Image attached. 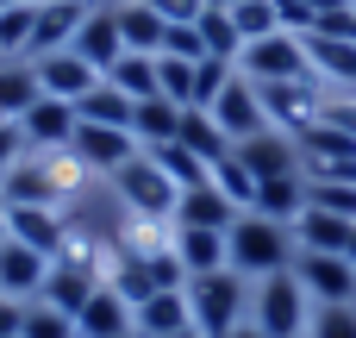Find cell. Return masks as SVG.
<instances>
[{"mask_svg":"<svg viewBox=\"0 0 356 338\" xmlns=\"http://www.w3.org/2000/svg\"><path fill=\"white\" fill-rule=\"evenodd\" d=\"M225 245H232V270L244 276V282H263V276H282V270H294V226H282V220H269V213H238V226L225 232Z\"/></svg>","mask_w":356,"mask_h":338,"instance_id":"1","label":"cell"},{"mask_svg":"<svg viewBox=\"0 0 356 338\" xmlns=\"http://www.w3.org/2000/svg\"><path fill=\"white\" fill-rule=\"evenodd\" d=\"M113 182V194H119V207L131 213V220H175V201H181V188H175V176L150 157V151H138L125 169H113L106 176Z\"/></svg>","mask_w":356,"mask_h":338,"instance_id":"2","label":"cell"},{"mask_svg":"<svg viewBox=\"0 0 356 338\" xmlns=\"http://www.w3.org/2000/svg\"><path fill=\"white\" fill-rule=\"evenodd\" d=\"M313 307H319V301L300 289V276H294V270L263 276V282L250 289V320H257L269 338H307V326H313Z\"/></svg>","mask_w":356,"mask_h":338,"instance_id":"3","label":"cell"},{"mask_svg":"<svg viewBox=\"0 0 356 338\" xmlns=\"http://www.w3.org/2000/svg\"><path fill=\"white\" fill-rule=\"evenodd\" d=\"M188 307H194V326L207 338H225L232 326H244V301H250V282L238 270H207V276H188Z\"/></svg>","mask_w":356,"mask_h":338,"instance_id":"4","label":"cell"},{"mask_svg":"<svg viewBox=\"0 0 356 338\" xmlns=\"http://www.w3.org/2000/svg\"><path fill=\"white\" fill-rule=\"evenodd\" d=\"M238 69H244L250 82H300V75H313L300 31H275V38L244 44V50H238Z\"/></svg>","mask_w":356,"mask_h":338,"instance_id":"5","label":"cell"},{"mask_svg":"<svg viewBox=\"0 0 356 338\" xmlns=\"http://www.w3.org/2000/svg\"><path fill=\"white\" fill-rule=\"evenodd\" d=\"M294 276H300V289H307L319 307L356 301V263L338 257V251H294Z\"/></svg>","mask_w":356,"mask_h":338,"instance_id":"6","label":"cell"},{"mask_svg":"<svg viewBox=\"0 0 356 338\" xmlns=\"http://www.w3.org/2000/svg\"><path fill=\"white\" fill-rule=\"evenodd\" d=\"M69 151L88 163V176H113V169H125L144 144L131 138V125H94V119H81L75 138H69Z\"/></svg>","mask_w":356,"mask_h":338,"instance_id":"7","label":"cell"},{"mask_svg":"<svg viewBox=\"0 0 356 338\" xmlns=\"http://www.w3.org/2000/svg\"><path fill=\"white\" fill-rule=\"evenodd\" d=\"M213 119H219V132L232 138V144H244V138H257V132H269V113H263V94H257V82L238 69L232 82H225V94L207 107Z\"/></svg>","mask_w":356,"mask_h":338,"instance_id":"8","label":"cell"},{"mask_svg":"<svg viewBox=\"0 0 356 338\" xmlns=\"http://www.w3.org/2000/svg\"><path fill=\"white\" fill-rule=\"evenodd\" d=\"M238 151V163L257 176V188L263 182H282V176H307L300 169V138H288V132H257V138H244V144H232Z\"/></svg>","mask_w":356,"mask_h":338,"instance_id":"9","label":"cell"},{"mask_svg":"<svg viewBox=\"0 0 356 338\" xmlns=\"http://www.w3.org/2000/svg\"><path fill=\"white\" fill-rule=\"evenodd\" d=\"M75 125H81L75 100H56V94H38V100L25 107V119H19V132H25V151H69Z\"/></svg>","mask_w":356,"mask_h":338,"instance_id":"10","label":"cell"},{"mask_svg":"<svg viewBox=\"0 0 356 338\" xmlns=\"http://www.w3.org/2000/svg\"><path fill=\"white\" fill-rule=\"evenodd\" d=\"M31 69H38V88L56 94V100H81V94L100 88V69L75 50H44V56H31Z\"/></svg>","mask_w":356,"mask_h":338,"instance_id":"11","label":"cell"},{"mask_svg":"<svg viewBox=\"0 0 356 338\" xmlns=\"http://www.w3.org/2000/svg\"><path fill=\"white\" fill-rule=\"evenodd\" d=\"M300 44H307V63H313V75H319L332 94H356V38L300 31Z\"/></svg>","mask_w":356,"mask_h":338,"instance_id":"12","label":"cell"},{"mask_svg":"<svg viewBox=\"0 0 356 338\" xmlns=\"http://www.w3.org/2000/svg\"><path fill=\"white\" fill-rule=\"evenodd\" d=\"M6 238H19V245L44 251L50 263L69 251V226H63V213H56V207H6Z\"/></svg>","mask_w":356,"mask_h":338,"instance_id":"13","label":"cell"},{"mask_svg":"<svg viewBox=\"0 0 356 338\" xmlns=\"http://www.w3.org/2000/svg\"><path fill=\"white\" fill-rule=\"evenodd\" d=\"M100 282H106V276H100L94 263H81V257H56L50 276H44V295H38V301H50V307H63V314H81V307L94 301Z\"/></svg>","mask_w":356,"mask_h":338,"instance_id":"14","label":"cell"},{"mask_svg":"<svg viewBox=\"0 0 356 338\" xmlns=\"http://www.w3.org/2000/svg\"><path fill=\"white\" fill-rule=\"evenodd\" d=\"M44 276H50V257L44 251H31L19 238L0 245V295L6 301H38L44 295Z\"/></svg>","mask_w":356,"mask_h":338,"instance_id":"15","label":"cell"},{"mask_svg":"<svg viewBox=\"0 0 356 338\" xmlns=\"http://www.w3.org/2000/svg\"><path fill=\"white\" fill-rule=\"evenodd\" d=\"M75 56H88L100 75L125 56V31H119V13L113 6H88V19H81V31H75V44H69Z\"/></svg>","mask_w":356,"mask_h":338,"instance_id":"16","label":"cell"},{"mask_svg":"<svg viewBox=\"0 0 356 338\" xmlns=\"http://www.w3.org/2000/svg\"><path fill=\"white\" fill-rule=\"evenodd\" d=\"M75 332H81V338H131V332H138V326H131V301H125L113 282H100L94 301L75 314Z\"/></svg>","mask_w":356,"mask_h":338,"instance_id":"17","label":"cell"},{"mask_svg":"<svg viewBox=\"0 0 356 338\" xmlns=\"http://www.w3.org/2000/svg\"><path fill=\"white\" fill-rule=\"evenodd\" d=\"M169 226H207V232H232L238 226V207L213 188V182H194V188H181V201H175V220Z\"/></svg>","mask_w":356,"mask_h":338,"instance_id":"18","label":"cell"},{"mask_svg":"<svg viewBox=\"0 0 356 338\" xmlns=\"http://www.w3.org/2000/svg\"><path fill=\"white\" fill-rule=\"evenodd\" d=\"M88 19V0H38V31H31V56L44 50H69L75 31Z\"/></svg>","mask_w":356,"mask_h":338,"instance_id":"19","label":"cell"},{"mask_svg":"<svg viewBox=\"0 0 356 338\" xmlns=\"http://www.w3.org/2000/svg\"><path fill=\"white\" fill-rule=\"evenodd\" d=\"M131 326H138V338H169L181 326H194V307H188L181 289H163V295H150V301L131 307Z\"/></svg>","mask_w":356,"mask_h":338,"instance_id":"20","label":"cell"},{"mask_svg":"<svg viewBox=\"0 0 356 338\" xmlns=\"http://www.w3.org/2000/svg\"><path fill=\"white\" fill-rule=\"evenodd\" d=\"M175 257H181L188 276L232 270V245H225V232H207V226H175Z\"/></svg>","mask_w":356,"mask_h":338,"instance_id":"21","label":"cell"},{"mask_svg":"<svg viewBox=\"0 0 356 338\" xmlns=\"http://www.w3.org/2000/svg\"><path fill=\"white\" fill-rule=\"evenodd\" d=\"M113 13H119V31H125V50H144V56H156V50H163L169 19H163L150 0H119Z\"/></svg>","mask_w":356,"mask_h":338,"instance_id":"22","label":"cell"},{"mask_svg":"<svg viewBox=\"0 0 356 338\" xmlns=\"http://www.w3.org/2000/svg\"><path fill=\"white\" fill-rule=\"evenodd\" d=\"M131 138L144 144V151H163V144H175L181 138V107L175 100H138V113H131Z\"/></svg>","mask_w":356,"mask_h":338,"instance_id":"23","label":"cell"},{"mask_svg":"<svg viewBox=\"0 0 356 338\" xmlns=\"http://www.w3.org/2000/svg\"><path fill=\"white\" fill-rule=\"evenodd\" d=\"M175 144H181L188 157H200L207 169H213V163L232 151V138L219 132V119H213L207 107H181V138H175Z\"/></svg>","mask_w":356,"mask_h":338,"instance_id":"24","label":"cell"},{"mask_svg":"<svg viewBox=\"0 0 356 338\" xmlns=\"http://www.w3.org/2000/svg\"><path fill=\"white\" fill-rule=\"evenodd\" d=\"M350 220H338V213H319V207H307V213H300V220H294V245H300V251H338V257H344V251H350Z\"/></svg>","mask_w":356,"mask_h":338,"instance_id":"25","label":"cell"},{"mask_svg":"<svg viewBox=\"0 0 356 338\" xmlns=\"http://www.w3.org/2000/svg\"><path fill=\"white\" fill-rule=\"evenodd\" d=\"M31 31H38V0L0 6V63H31Z\"/></svg>","mask_w":356,"mask_h":338,"instance_id":"26","label":"cell"},{"mask_svg":"<svg viewBox=\"0 0 356 338\" xmlns=\"http://www.w3.org/2000/svg\"><path fill=\"white\" fill-rule=\"evenodd\" d=\"M106 82L125 94V100H156L163 88H156V56H144V50H125L113 69H106Z\"/></svg>","mask_w":356,"mask_h":338,"instance_id":"27","label":"cell"},{"mask_svg":"<svg viewBox=\"0 0 356 338\" xmlns=\"http://www.w3.org/2000/svg\"><path fill=\"white\" fill-rule=\"evenodd\" d=\"M250 213H269V220L294 226V220L307 213V176H282V182H263V188H257V207H250Z\"/></svg>","mask_w":356,"mask_h":338,"instance_id":"28","label":"cell"},{"mask_svg":"<svg viewBox=\"0 0 356 338\" xmlns=\"http://www.w3.org/2000/svg\"><path fill=\"white\" fill-rule=\"evenodd\" d=\"M207 182H213V188H219V194H225V201H232L238 213H250V207H257V176H250V169L238 163V151H225V157H219V163L207 169Z\"/></svg>","mask_w":356,"mask_h":338,"instance_id":"29","label":"cell"},{"mask_svg":"<svg viewBox=\"0 0 356 338\" xmlns=\"http://www.w3.org/2000/svg\"><path fill=\"white\" fill-rule=\"evenodd\" d=\"M38 69L31 63H0V119H25V107L38 100Z\"/></svg>","mask_w":356,"mask_h":338,"instance_id":"30","label":"cell"},{"mask_svg":"<svg viewBox=\"0 0 356 338\" xmlns=\"http://www.w3.org/2000/svg\"><path fill=\"white\" fill-rule=\"evenodd\" d=\"M75 113H81V119H94V125H131L138 100H125V94L100 75V88H94V94H81V100H75Z\"/></svg>","mask_w":356,"mask_h":338,"instance_id":"31","label":"cell"},{"mask_svg":"<svg viewBox=\"0 0 356 338\" xmlns=\"http://www.w3.org/2000/svg\"><path fill=\"white\" fill-rule=\"evenodd\" d=\"M19 338H81V332H75V314H63V307H50V301H25Z\"/></svg>","mask_w":356,"mask_h":338,"instance_id":"32","label":"cell"},{"mask_svg":"<svg viewBox=\"0 0 356 338\" xmlns=\"http://www.w3.org/2000/svg\"><path fill=\"white\" fill-rule=\"evenodd\" d=\"M200 44H207V56H225V63H238V50H244V38H238L232 13H219V6H207V13H200Z\"/></svg>","mask_w":356,"mask_h":338,"instance_id":"33","label":"cell"},{"mask_svg":"<svg viewBox=\"0 0 356 338\" xmlns=\"http://www.w3.org/2000/svg\"><path fill=\"white\" fill-rule=\"evenodd\" d=\"M232 25H238V38H244V44L288 31V25H282V13H275V0H244V6H232Z\"/></svg>","mask_w":356,"mask_h":338,"instance_id":"34","label":"cell"},{"mask_svg":"<svg viewBox=\"0 0 356 338\" xmlns=\"http://www.w3.org/2000/svg\"><path fill=\"white\" fill-rule=\"evenodd\" d=\"M156 88H163V100L188 107V100H194V63H188V56H163V50H156Z\"/></svg>","mask_w":356,"mask_h":338,"instance_id":"35","label":"cell"},{"mask_svg":"<svg viewBox=\"0 0 356 338\" xmlns=\"http://www.w3.org/2000/svg\"><path fill=\"white\" fill-rule=\"evenodd\" d=\"M232 75H238V63H225V56H200V63H194V100H188V107H213V100L225 94Z\"/></svg>","mask_w":356,"mask_h":338,"instance_id":"36","label":"cell"},{"mask_svg":"<svg viewBox=\"0 0 356 338\" xmlns=\"http://www.w3.org/2000/svg\"><path fill=\"white\" fill-rule=\"evenodd\" d=\"M307 338H356V301L313 307V326H307Z\"/></svg>","mask_w":356,"mask_h":338,"instance_id":"37","label":"cell"},{"mask_svg":"<svg viewBox=\"0 0 356 338\" xmlns=\"http://www.w3.org/2000/svg\"><path fill=\"white\" fill-rule=\"evenodd\" d=\"M163 56H188V63H200V56H207V44H200V25H169V38H163Z\"/></svg>","mask_w":356,"mask_h":338,"instance_id":"38","label":"cell"},{"mask_svg":"<svg viewBox=\"0 0 356 338\" xmlns=\"http://www.w3.org/2000/svg\"><path fill=\"white\" fill-rule=\"evenodd\" d=\"M169 25H200V13H207V0H150Z\"/></svg>","mask_w":356,"mask_h":338,"instance_id":"39","label":"cell"},{"mask_svg":"<svg viewBox=\"0 0 356 338\" xmlns=\"http://www.w3.org/2000/svg\"><path fill=\"white\" fill-rule=\"evenodd\" d=\"M19 157H25V132H19V119H0V176H6Z\"/></svg>","mask_w":356,"mask_h":338,"instance_id":"40","label":"cell"},{"mask_svg":"<svg viewBox=\"0 0 356 338\" xmlns=\"http://www.w3.org/2000/svg\"><path fill=\"white\" fill-rule=\"evenodd\" d=\"M325 119H332L338 132H350V138H356V94H332V100H325Z\"/></svg>","mask_w":356,"mask_h":338,"instance_id":"41","label":"cell"},{"mask_svg":"<svg viewBox=\"0 0 356 338\" xmlns=\"http://www.w3.org/2000/svg\"><path fill=\"white\" fill-rule=\"evenodd\" d=\"M19 320H25V301H6L0 295V338H19Z\"/></svg>","mask_w":356,"mask_h":338,"instance_id":"42","label":"cell"},{"mask_svg":"<svg viewBox=\"0 0 356 338\" xmlns=\"http://www.w3.org/2000/svg\"><path fill=\"white\" fill-rule=\"evenodd\" d=\"M225 338H269V332H263L257 320H244V326H232V332H225Z\"/></svg>","mask_w":356,"mask_h":338,"instance_id":"43","label":"cell"},{"mask_svg":"<svg viewBox=\"0 0 356 338\" xmlns=\"http://www.w3.org/2000/svg\"><path fill=\"white\" fill-rule=\"evenodd\" d=\"M169 338H207V332H200V326H181V332H169Z\"/></svg>","mask_w":356,"mask_h":338,"instance_id":"44","label":"cell"},{"mask_svg":"<svg viewBox=\"0 0 356 338\" xmlns=\"http://www.w3.org/2000/svg\"><path fill=\"white\" fill-rule=\"evenodd\" d=\"M207 6H219V13H232V6H244V0H207Z\"/></svg>","mask_w":356,"mask_h":338,"instance_id":"45","label":"cell"},{"mask_svg":"<svg viewBox=\"0 0 356 338\" xmlns=\"http://www.w3.org/2000/svg\"><path fill=\"white\" fill-rule=\"evenodd\" d=\"M0 245H6V201H0Z\"/></svg>","mask_w":356,"mask_h":338,"instance_id":"46","label":"cell"},{"mask_svg":"<svg viewBox=\"0 0 356 338\" xmlns=\"http://www.w3.org/2000/svg\"><path fill=\"white\" fill-rule=\"evenodd\" d=\"M344 257H350V263H356V232H350V251H344Z\"/></svg>","mask_w":356,"mask_h":338,"instance_id":"47","label":"cell"},{"mask_svg":"<svg viewBox=\"0 0 356 338\" xmlns=\"http://www.w3.org/2000/svg\"><path fill=\"white\" fill-rule=\"evenodd\" d=\"M88 6H119V0H88Z\"/></svg>","mask_w":356,"mask_h":338,"instance_id":"48","label":"cell"},{"mask_svg":"<svg viewBox=\"0 0 356 338\" xmlns=\"http://www.w3.org/2000/svg\"><path fill=\"white\" fill-rule=\"evenodd\" d=\"M131 338H138V332H131Z\"/></svg>","mask_w":356,"mask_h":338,"instance_id":"49","label":"cell"}]
</instances>
